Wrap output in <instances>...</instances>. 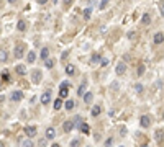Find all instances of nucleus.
Returning <instances> with one entry per match:
<instances>
[{
    "label": "nucleus",
    "instance_id": "f257e3e1",
    "mask_svg": "<svg viewBox=\"0 0 164 147\" xmlns=\"http://www.w3.org/2000/svg\"><path fill=\"white\" fill-rule=\"evenodd\" d=\"M25 51H26L25 44H21V43H18V44L15 46V52H13V56H15V59H21V57L25 56Z\"/></svg>",
    "mask_w": 164,
    "mask_h": 147
},
{
    "label": "nucleus",
    "instance_id": "f03ea898",
    "mask_svg": "<svg viewBox=\"0 0 164 147\" xmlns=\"http://www.w3.org/2000/svg\"><path fill=\"white\" fill-rule=\"evenodd\" d=\"M40 103L41 105H49V103H51V91L49 90L44 91V93L40 96Z\"/></svg>",
    "mask_w": 164,
    "mask_h": 147
},
{
    "label": "nucleus",
    "instance_id": "7ed1b4c3",
    "mask_svg": "<svg viewBox=\"0 0 164 147\" xmlns=\"http://www.w3.org/2000/svg\"><path fill=\"white\" fill-rule=\"evenodd\" d=\"M10 100L13 103H18L23 100V93H21L20 90H15V91H12V95H10Z\"/></svg>",
    "mask_w": 164,
    "mask_h": 147
},
{
    "label": "nucleus",
    "instance_id": "20e7f679",
    "mask_svg": "<svg viewBox=\"0 0 164 147\" xmlns=\"http://www.w3.org/2000/svg\"><path fill=\"white\" fill-rule=\"evenodd\" d=\"M74 126H76V124H74L72 119H66V121L62 123V131L64 132H71L72 129H74Z\"/></svg>",
    "mask_w": 164,
    "mask_h": 147
},
{
    "label": "nucleus",
    "instance_id": "39448f33",
    "mask_svg": "<svg viewBox=\"0 0 164 147\" xmlns=\"http://www.w3.org/2000/svg\"><path fill=\"white\" fill-rule=\"evenodd\" d=\"M25 134L28 139H31V137H35L36 134H38V131H36V126H26L25 127Z\"/></svg>",
    "mask_w": 164,
    "mask_h": 147
},
{
    "label": "nucleus",
    "instance_id": "423d86ee",
    "mask_svg": "<svg viewBox=\"0 0 164 147\" xmlns=\"http://www.w3.org/2000/svg\"><path fill=\"white\" fill-rule=\"evenodd\" d=\"M115 72H117V75H123L126 72V64L125 62H118L117 67H115Z\"/></svg>",
    "mask_w": 164,
    "mask_h": 147
},
{
    "label": "nucleus",
    "instance_id": "0eeeda50",
    "mask_svg": "<svg viewBox=\"0 0 164 147\" xmlns=\"http://www.w3.org/2000/svg\"><path fill=\"white\" fill-rule=\"evenodd\" d=\"M139 123H141V126H143V127H149V126H151V118H149L148 114H144V116H141Z\"/></svg>",
    "mask_w": 164,
    "mask_h": 147
},
{
    "label": "nucleus",
    "instance_id": "6e6552de",
    "mask_svg": "<svg viewBox=\"0 0 164 147\" xmlns=\"http://www.w3.org/2000/svg\"><path fill=\"white\" fill-rule=\"evenodd\" d=\"M41 79H43L41 70H33V83H40Z\"/></svg>",
    "mask_w": 164,
    "mask_h": 147
},
{
    "label": "nucleus",
    "instance_id": "1a4fd4ad",
    "mask_svg": "<svg viewBox=\"0 0 164 147\" xmlns=\"http://www.w3.org/2000/svg\"><path fill=\"white\" fill-rule=\"evenodd\" d=\"M35 61H36V52L28 51V54H26V62H28V64H33Z\"/></svg>",
    "mask_w": 164,
    "mask_h": 147
},
{
    "label": "nucleus",
    "instance_id": "9d476101",
    "mask_svg": "<svg viewBox=\"0 0 164 147\" xmlns=\"http://www.w3.org/2000/svg\"><path fill=\"white\" fill-rule=\"evenodd\" d=\"M92 100H94L92 91H85V93H84V103H85V105H90Z\"/></svg>",
    "mask_w": 164,
    "mask_h": 147
},
{
    "label": "nucleus",
    "instance_id": "9b49d317",
    "mask_svg": "<svg viewBox=\"0 0 164 147\" xmlns=\"http://www.w3.org/2000/svg\"><path fill=\"white\" fill-rule=\"evenodd\" d=\"M79 131H81L82 134H90V126H89L87 123H82L81 126H79Z\"/></svg>",
    "mask_w": 164,
    "mask_h": 147
},
{
    "label": "nucleus",
    "instance_id": "f8f14e48",
    "mask_svg": "<svg viewBox=\"0 0 164 147\" xmlns=\"http://www.w3.org/2000/svg\"><path fill=\"white\" fill-rule=\"evenodd\" d=\"M100 111H102L100 105H94V106H92V110H90V114H92L94 118H97L98 114H100Z\"/></svg>",
    "mask_w": 164,
    "mask_h": 147
},
{
    "label": "nucleus",
    "instance_id": "ddd939ff",
    "mask_svg": "<svg viewBox=\"0 0 164 147\" xmlns=\"http://www.w3.org/2000/svg\"><path fill=\"white\" fill-rule=\"evenodd\" d=\"M54 137H56V131H54V127H48V129H46V139L53 141Z\"/></svg>",
    "mask_w": 164,
    "mask_h": 147
},
{
    "label": "nucleus",
    "instance_id": "4468645a",
    "mask_svg": "<svg viewBox=\"0 0 164 147\" xmlns=\"http://www.w3.org/2000/svg\"><path fill=\"white\" fill-rule=\"evenodd\" d=\"M54 105H53V106H54V110H56V111H59V110H61L62 106H64V102H62L61 98H56V100H54Z\"/></svg>",
    "mask_w": 164,
    "mask_h": 147
},
{
    "label": "nucleus",
    "instance_id": "2eb2a0df",
    "mask_svg": "<svg viewBox=\"0 0 164 147\" xmlns=\"http://www.w3.org/2000/svg\"><path fill=\"white\" fill-rule=\"evenodd\" d=\"M64 108H66L67 111H72V110L76 108V103H74V100H66V103H64Z\"/></svg>",
    "mask_w": 164,
    "mask_h": 147
},
{
    "label": "nucleus",
    "instance_id": "dca6fc26",
    "mask_svg": "<svg viewBox=\"0 0 164 147\" xmlns=\"http://www.w3.org/2000/svg\"><path fill=\"white\" fill-rule=\"evenodd\" d=\"M40 57L43 59V61H46V59H49V49L48 47H43L40 52Z\"/></svg>",
    "mask_w": 164,
    "mask_h": 147
},
{
    "label": "nucleus",
    "instance_id": "f3484780",
    "mask_svg": "<svg viewBox=\"0 0 164 147\" xmlns=\"http://www.w3.org/2000/svg\"><path fill=\"white\" fill-rule=\"evenodd\" d=\"M154 137H156V141L158 142H163L164 141V131L163 129H158V131L154 132Z\"/></svg>",
    "mask_w": 164,
    "mask_h": 147
},
{
    "label": "nucleus",
    "instance_id": "a211bd4d",
    "mask_svg": "<svg viewBox=\"0 0 164 147\" xmlns=\"http://www.w3.org/2000/svg\"><path fill=\"white\" fill-rule=\"evenodd\" d=\"M153 41H154V44H161V43L164 41V35H163V33H156Z\"/></svg>",
    "mask_w": 164,
    "mask_h": 147
},
{
    "label": "nucleus",
    "instance_id": "6ab92c4d",
    "mask_svg": "<svg viewBox=\"0 0 164 147\" xmlns=\"http://www.w3.org/2000/svg\"><path fill=\"white\" fill-rule=\"evenodd\" d=\"M85 85H87V82L84 80L81 83V87H79V90H77V96H84V93H85Z\"/></svg>",
    "mask_w": 164,
    "mask_h": 147
},
{
    "label": "nucleus",
    "instance_id": "aec40b11",
    "mask_svg": "<svg viewBox=\"0 0 164 147\" xmlns=\"http://www.w3.org/2000/svg\"><path fill=\"white\" fill-rule=\"evenodd\" d=\"M100 61H102V57H100V54H92V57H90V64H100Z\"/></svg>",
    "mask_w": 164,
    "mask_h": 147
},
{
    "label": "nucleus",
    "instance_id": "412c9836",
    "mask_svg": "<svg viewBox=\"0 0 164 147\" xmlns=\"http://www.w3.org/2000/svg\"><path fill=\"white\" fill-rule=\"evenodd\" d=\"M66 74L67 75H74L76 74V67L72 66V64H66Z\"/></svg>",
    "mask_w": 164,
    "mask_h": 147
},
{
    "label": "nucleus",
    "instance_id": "4be33fe9",
    "mask_svg": "<svg viewBox=\"0 0 164 147\" xmlns=\"http://www.w3.org/2000/svg\"><path fill=\"white\" fill-rule=\"evenodd\" d=\"M16 30H18V31H25L26 30L25 20H18V23H16Z\"/></svg>",
    "mask_w": 164,
    "mask_h": 147
},
{
    "label": "nucleus",
    "instance_id": "5701e85b",
    "mask_svg": "<svg viewBox=\"0 0 164 147\" xmlns=\"http://www.w3.org/2000/svg\"><path fill=\"white\" fill-rule=\"evenodd\" d=\"M7 59H8V52L5 49H0V62H7Z\"/></svg>",
    "mask_w": 164,
    "mask_h": 147
},
{
    "label": "nucleus",
    "instance_id": "b1692460",
    "mask_svg": "<svg viewBox=\"0 0 164 147\" xmlns=\"http://www.w3.org/2000/svg\"><path fill=\"white\" fill-rule=\"evenodd\" d=\"M15 70H16V74H18V75H25V74H26V67L20 64V66H16Z\"/></svg>",
    "mask_w": 164,
    "mask_h": 147
},
{
    "label": "nucleus",
    "instance_id": "393cba45",
    "mask_svg": "<svg viewBox=\"0 0 164 147\" xmlns=\"http://www.w3.org/2000/svg\"><path fill=\"white\" fill-rule=\"evenodd\" d=\"M67 95H69V90L67 88H59V98H67Z\"/></svg>",
    "mask_w": 164,
    "mask_h": 147
},
{
    "label": "nucleus",
    "instance_id": "a878e982",
    "mask_svg": "<svg viewBox=\"0 0 164 147\" xmlns=\"http://www.w3.org/2000/svg\"><path fill=\"white\" fill-rule=\"evenodd\" d=\"M141 23H143V25H149V23H151V16H149L148 13H144L143 18H141Z\"/></svg>",
    "mask_w": 164,
    "mask_h": 147
},
{
    "label": "nucleus",
    "instance_id": "bb28decb",
    "mask_svg": "<svg viewBox=\"0 0 164 147\" xmlns=\"http://www.w3.org/2000/svg\"><path fill=\"white\" fill-rule=\"evenodd\" d=\"M90 15H92V8L89 7V8L84 10V20H90Z\"/></svg>",
    "mask_w": 164,
    "mask_h": 147
},
{
    "label": "nucleus",
    "instance_id": "cd10ccee",
    "mask_svg": "<svg viewBox=\"0 0 164 147\" xmlns=\"http://www.w3.org/2000/svg\"><path fill=\"white\" fill-rule=\"evenodd\" d=\"M54 64H56V61H54V59H46V61H44V66H46L48 69H53V67H54Z\"/></svg>",
    "mask_w": 164,
    "mask_h": 147
},
{
    "label": "nucleus",
    "instance_id": "c85d7f7f",
    "mask_svg": "<svg viewBox=\"0 0 164 147\" xmlns=\"http://www.w3.org/2000/svg\"><path fill=\"white\" fill-rule=\"evenodd\" d=\"M2 80H3V82H10V80H12L10 74H8L7 70H3V72H2Z\"/></svg>",
    "mask_w": 164,
    "mask_h": 147
},
{
    "label": "nucleus",
    "instance_id": "c756f323",
    "mask_svg": "<svg viewBox=\"0 0 164 147\" xmlns=\"http://www.w3.org/2000/svg\"><path fill=\"white\" fill-rule=\"evenodd\" d=\"M81 142L82 141H79V139H72V141H71V147H79V146H81Z\"/></svg>",
    "mask_w": 164,
    "mask_h": 147
},
{
    "label": "nucleus",
    "instance_id": "7c9ffc66",
    "mask_svg": "<svg viewBox=\"0 0 164 147\" xmlns=\"http://www.w3.org/2000/svg\"><path fill=\"white\" fill-rule=\"evenodd\" d=\"M112 144H113V137H108L107 141L103 142V146L105 147H112Z\"/></svg>",
    "mask_w": 164,
    "mask_h": 147
},
{
    "label": "nucleus",
    "instance_id": "2f4dec72",
    "mask_svg": "<svg viewBox=\"0 0 164 147\" xmlns=\"http://www.w3.org/2000/svg\"><path fill=\"white\" fill-rule=\"evenodd\" d=\"M23 147H35V144L31 142V139H26V141L23 142Z\"/></svg>",
    "mask_w": 164,
    "mask_h": 147
},
{
    "label": "nucleus",
    "instance_id": "473e14b6",
    "mask_svg": "<svg viewBox=\"0 0 164 147\" xmlns=\"http://www.w3.org/2000/svg\"><path fill=\"white\" fill-rule=\"evenodd\" d=\"M59 88H67V90H69V88H71V83H69V82H62L61 85H59Z\"/></svg>",
    "mask_w": 164,
    "mask_h": 147
},
{
    "label": "nucleus",
    "instance_id": "72a5a7b5",
    "mask_svg": "<svg viewBox=\"0 0 164 147\" xmlns=\"http://www.w3.org/2000/svg\"><path fill=\"white\" fill-rule=\"evenodd\" d=\"M108 2H110V0H102V2H100V5H98V7H100V10H103V8L107 7Z\"/></svg>",
    "mask_w": 164,
    "mask_h": 147
},
{
    "label": "nucleus",
    "instance_id": "f704fd0d",
    "mask_svg": "<svg viewBox=\"0 0 164 147\" xmlns=\"http://www.w3.org/2000/svg\"><path fill=\"white\" fill-rule=\"evenodd\" d=\"M135 90L138 91V93H141V91H143V85H141V83H136V85H135Z\"/></svg>",
    "mask_w": 164,
    "mask_h": 147
},
{
    "label": "nucleus",
    "instance_id": "c9c22d12",
    "mask_svg": "<svg viewBox=\"0 0 164 147\" xmlns=\"http://www.w3.org/2000/svg\"><path fill=\"white\" fill-rule=\"evenodd\" d=\"M72 2H74V0H62V3H64V7H66V8L72 5Z\"/></svg>",
    "mask_w": 164,
    "mask_h": 147
},
{
    "label": "nucleus",
    "instance_id": "e433bc0d",
    "mask_svg": "<svg viewBox=\"0 0 164 147\" xmlns=\"http://www.w3.org/2000/svg\"><path fill=\"white\" fill-rule=\"evenodd\" d=\"M143 72H144V66L141 64V66L138 67V75H143Z\"/></svg>",
    "mask_w": 164,
    "mask_h": 147
},
{
    "label": "nucleus",
    "instance_id": "4c0bfd02",
    "mask_svg": "<svg viewBox=\"0 0 164 147\" xmlns=\"http://www.w3.org/2000/svg\"><path fill=\"white\" fill-rule=\"evenodd\" d=\"M159 10H161V15L164 16V0L161 2V3H159Z\"/></svg>",
    "mask_w": 164,
    "mask_h": 147
},
{
    "label": "nucleus",
    "instance_id": "58836bf2",
    "mask_svg": "<svg viewBox=\"0 0 164 147\" xmlns=\"http://www.w3.org/2000/svg\"><path fill=\"white\" fill-rule=\"evenodd\" d=\"M100 66H102V67H107L108 66V59H102V61H100Z\"/></svg>",
    "mask_w": 164,
    "mask_h": 147
},
{
    "label": "nucleus",
    "instance_id": "ea45409f",
    "mask_svg": "<svg viewBox=\"0 0 164 147\" xmlns=\"http://www.w3.org/2000/svg\"><path fill=\"white\" fill-rule=\"evenodd\" d=\"M36 2H38L40 5H44V3H48V0H36Z\"/></svg>",
    "mask_w": 164,
    "mask_h": 147
},
{
    "label": "nucleus",
    "instance_id": "a19ab883",
    "mask_svg": "<svg viewBox=\"0 0 164 147\" xmlns=\"http://www.w3.org/2000/svg\"><path fill=\"white\" fill-rule=\"evenodd\" d=\"M40 146L44 147V146H46V141H44V139H41V141H40Z\"/></svg>",
    "mask_w": 164,
    "mask_h": 147
},
{
    "label": "nucleus",
    "instance_id": "79ce46f5",
    "mask_svg": "<svg viewBox=\"0 0 164 147\" xmlns=\"http://www.w3.org/2000/svg\"><path fill=\"white\" fill-rule=\"evenodd\" d=\"M18 0H8V3H16Z\"/></svg>",
    "mask_w": 164,
    "mask_h": 147
},
{
    "label": "nucleus",
    "instance_id": "37998d69",
    "mask_svg": "<svg viewBox=\"0 0 164 147\" xmlns=\"http://www.w3.org/2000/svg\"><path fill=\"white\" fill-rule=\"evenodd\" d=\"M51 147H61V146H59V144H53Z\"/></svg>",
    "mask_w": 164,
    "mask_h": 147
},
{
    "label": "nucleus",
    "instance_id": "c03bdc74",
    "mask_svg": "<svg viewBox=\"0 0 164 147\" xmlns=\"http://www.w3.org/2000/svg\"><path fill=\"white\" fill-rule=\"evenodd\" d=\"M0 147H5V144H3V142H0Z\"/></svg>",
    "mask_w": 164,
    "mask_h": 147
},
{
    "label": "nucleus",
    "instance_id": "a18cd8bd",
    "mask_svg": "<svg viewBox=\"0 0 164 147\" xmlns=\"http://www.w3.org/2000/svg\"><path fill=\"white\" fill-rule=\"evenodd\" d=\"M141 147H149V146H148V144H143V146H141Z\"/></svg>",
    "mask_w": 164,
    "mask_h": 147
},
{
    "label": "nucleus",
    "instance_id": "49530a36",
    "mask_svg": "<svg viewBox=\"0 0 164 147\" xmlns=\"http://www.w3.org/2000/svg\"><path fill=\"white\" fill-rule=\"evenodd\" d=\"M0 90H2V82H0Z\"/></svg>",
    "mask_w": 164,
    "mask_h": 147
},
{
    "label": "nucleus",
    "instance_id": "de8ad7c7",
    "mask_svg": "<svg viewBox=\"0 0 164 147\" xmlns=\"http://www.w3.org/2000/svg\"><path fill=\"white\" fill-rule=\"evenodd\" d=\"M87 147H90V146H87Z\"/></svg>",
    "mask_w": 164,
    "mask_h": 147
},
{
    "label": "nucleus",
    "instance_id": "09e8293b",
    "mask_svg": "<svg viewBox=\"0 0 164 147\" xmlns=\"http://www.w3.org/2000/svg\"><path fill=\"white\" fill-rule=\"evenodd\" d=\"M120 147H123V146H120Z\"/></svg>",
    "mask_w": 164,
    "mask_h": 147
}]
</instances>
